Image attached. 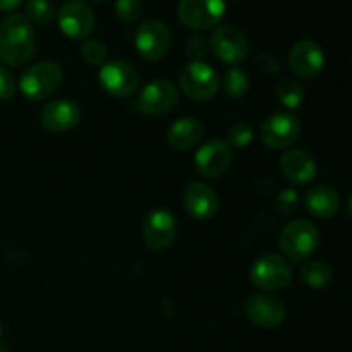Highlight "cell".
Instances as JSON below:
<instances>
[{
  "label": "cell",
  "mask_w": 352,
  "mask_h": 352,
  "mask_svg": "<svg viewBox=\"0 0 352 352\" xmlns=\"http://www.w3.org/2000/svg\"><path fill=\"white\" fill-rule=\"evenodd\" d=\"M36 50L33 24L21 14H10L0 23V60L10 67H23Z\"/></svg>",
  "instance_id": "obj_1"
},
{
  "label": "cell",
  "mask_w": 352,
  "mask_h": 352,
  "mask_svg": "<svg viewBox=\"0 0 352 352\" xmlns=\"http://www.w3.org/2000/svg\"><path fill=\"white\" fill-rule=\"evenodd\" d=\"M320 243L318 229L309 220H292L278 237V246L289 260L302 263L316 251Z\"/></svg>",
  "instance_id": "obj_2"
},
{
  "label": "cell",
  "mask_w": 352,
  "mask_h": 352,
  "mask_svg": "<svg viewBox=\"0 0 352 352\" xmlns=\"http://www.w3.org/2000/svg\"><path fill=\"white\" fill-rule=\"evenodd\" d=\"M62 78H64V72L57 62H38L28 67L21 76L19 89L26 98L41 102V100L50 98L60 88Z\"/></svg>",
  "instance_id": "obj_3"
},
{
  "label": "cell",
  "mask_w": 352,
  "mask_h": 352,
  "mask_svg": "<svg viewBox=\"0 0 352 352\" xmlns=\"http://www.w3.org/2000/svg\"><path fill=\"white\" fill-rule=\"evenodd\" d=\"M179 85L188 98L206 102L217 95L220 79L212 65L203 60H192L182 67L179 74Z\"/></svg>",
  "instance_id": "obj_4"
},
{
  "label": "cell",
  "mask_w": 352,
  "mask_h": 352,
  "mask_svg": "<svg viewBox=\"0 0 352 352\" xmlns=\"http://www.w3.org/2000/svg\"><path fill=\"white\" fill-rule=\"evenodd\" d=\"M250 277L261 291L277 292L292 284V268L285 258L278 254H265L254 261Z\"/></svg>",
  "instance_id": "obj_5"
},
{
  "label": "cell",
  "mask_w": 352,
  "mask_h": 352,
  "mask_svg": "<svg viewBox=\"0 0 352 352\" xmlns=\"http://www.w3.org/2000/svg\"><path fill=\"white\" fill-rule=\"evenodd\" d=\"M136 50L144 60L157 62L168 54L172 45L170 30L158 19H146L136 28L134 33Z\"/></svg>",
  "instance_id": "obj_6"
},
{
  "label": "cell",
  "mask_w": 352,
  "mask_h": 352,
  "mask_svg": "<svg viewBox=\"0 0 352 352\" xmlns=\"http://www.w3.org/2000/svg\"><path fill=\"white\" fill-rule=\"evenodd\" d=\"M301 134V122L294 113L275 112L263 120L260 138L270 150H285L298 141Z\"/></svg>",
  "instance_id": "obj_7"
},
{
  "label": "cell",
  "mask_w": 352,
  "mask_h": 352,
  "mask_svg": "<svg viewBox=\"0 0 352 352\" xmlns=\"http://www.w3.org/2000/svg\"><path fill=\"white\" fill-rule=\"evenodd\" d=\"M100 85L116 98H127L140 88L141 76L133 64L126 60L105 62L100 69Z\"/></svg>",
  "instance_id": "obj_8"
},
{
  "label": "cell",
  "mask_w": 352,
  "mask_h": 352,
  "mask_svg": "<svg viewBox=\"0 0 352 352\" xmlns=\"http://www.w3.org/2000/svg\"><path fill=\"white\" fill-rule=\"evenodd\" d=\"M177 16L191 30H212L226 16L223 0H181Z\"/></svg>",
  "instance_id": "obj_9"
},
{
  "label": "cell",
  "mask_w": 352,
  "mask_h": 352,
  "mask_svg": "<svg viewBox=\"0 0 352 352\" xmlns=\"http://www.w3.org/2000/svg\"><path fill=\"white\" fill-rule=\"evenodd\" d=\"M58 26L65 36L85 40L95 30V12L85 0H67L57 14Z\"/></svg>",
  "instance_id": "obj_10"
},
{
  "label": "cell",
  "mask_w": 352,
  "mask_h": 352,
  "mask_svg": "<svg viewBox=\"0 0 352 352\" xmlns=\"http://www.w3.org/2000/svg\"><path fill=\"white\" fill-rule=\"evenodd\" d=\"M179 100L175 86L167 79H155L138 95L136 109L150 117H160L170 112Z\"/></svg>",
  "instance_id": "obj_11"
},
{
  "label": "cell",
  "mask_w": 352,
  "mask_h": 352,
  "mask_svg": "<svg viewBox=\"0 0 352 352\" xmlns=\"http://www.w3.org/2000/svg\"><path fill=\"white\" fill-rule=\"evenodd\" d=\"M210 47L223 64L229 65L241 64L250 54V43H248L246 34L239 28L230 26V24L219 26L213 31Z\"/></svg>",
  "instance_id": "obj_12"
},
{
  "label": "cell",
  "mask_w": 352,
  "mask_h": 352,
  "mask_svg": "<svg viewBox=\"0 0 352 352\" xmlns=\"http://www.w3.org/2000/svg\"><path fill=\"white\" fill-rule=\"evenodd\" d=\"M177 236V222L165 208H157L146 215L143 222V239L150 250L165 251Z\"/></svg>",
  "instance_id": "obj_13"
},
{
  "label": "cell",
  "mask_w": 352,
  "mask_h": 352,
  "mask_svg": "<svg viewBox=\"0 0 352 352\" xmlns=\"http://www.w3.org/2000/svg\"><path fill=\"white\" fill-rule=\"evenodd\" d=\"M285 315H287L285 305L272 292L251 296L250 301L246 302V316L253 325L260 329H277L285 320Z\"/></svg>",
  "instance_id": "obj_14"
},
{
  "label": "cell",
  "mask_w": 352,
  "mask_h": 352,
  "mask_svg": "<svg viewBox=\"0 0 352 352\" xmlns=\"http://www.w3.org/2000/svg\"><path fill=\"white\" fill-rule=\"evenodd\" d=\"M325 65V54L313 40H299L289 52V67L298 78L315 79Z\"/></svg>",
  "instance_id": "obj_15"
},
{
  "label": "cell",
  "mask_w": 352,
  "mask_h": 352,
  "mask_svg": "<svg viewBox=\"0 0 352 352\" xmlns=\"http://www.w3.org/2000/svg\"><path fill=\"white\" fill-rule=\"evenodd\" d=\"M195 164L203 177L217 179L226 174L227 168L232 164V150L226 141L212 140L199 148Z\"/></svg>",
  "instance_id": "obj_16"
},
{
  "label": "cell",
  "mask_w": 352,
  "mask_h": 352,
  "mask_svg": "<svg viewBox=\"0 0 352 352\" xmlns=\"http://www.w3.org/2000/svg\"><path fill=\"white\" fill-rule=\"evenodd\" d=\"M40 122L50 133H67L81 122V109L71 100H55L43 107Z\"/></svg>",
  "instance_id": "obj_17"
},
{
  "label": "cell",
  "mask_w": 352,
  "mask_h": 352,
  "mask_svg": "<svg viewBox=\"0 0 352 352\" xmlns=\"http://www.w3.org/2000/svg\"><path fill=\"white\" fill-rule=\"evenodd\" d=\"M184 208L195 220H210L219 212V196L212 186L192 182L186 188Z\"/></svg>",
  "instance_id": "obj_18"
},
{
  "label": "cell",
  "mask_w": 352,
  "mask_h": 352,
  "mask_svg": "<svg viewBox=\"0 0 352 352\" xmlns=\"http://www.w3.org/2000/svg\"><path fill=\"white\" fill-rule=\"evenodd\" d=\"M280 170L294 184H308L316 177V162L306 150L292 148L280 157Z\"/></svg>",
  "instance_id": "obj_19"
},
{
  "label": "cell",
  "mask_w": 352,
  "mask_h": 352,
  "mask_svg": "<svg viewBox=\"0 0 352 352\" xmlns=\"http://www.w3.org/2000/svg\"><path fill=\"white\" fill-rule=\"evenodd\" d=\"M203 129L201 122L195 117H182L175 120L167 133V143L175 151L192 150L201 141Z\"/></svg>",
  "instance_id": "obj_20"
},
{
  "label": "cell",
  "mask_w": 352,
  "mask_h": 352,
  "mask_svg": "<svg viewBox=\"0 0 352 352\" xmlns=\"http://www.w3.org/2000/svg\"><path fill=\"white\" fill-rule=\"evenodd\" d=\"M305 205L308 212L316 219H332L340 210V196L333 188L318 184L306 192Z\"/></svg>",
  "instance_id": "obj_21"
},
{
  "label": "cell",
  "mask_w": 352,
  "mask_h": 352,
  "mask_svg": "<svg viewBox=\"0 0 352 352\" xmlns=\"http://www.w3.org/2000/svg\"><path fill=\"white\" fill-rule=\"evenodd\" d=\"M299 275H301L302 282H305L308 287L323 289L332 282L333 272L332 268H330V265L325 263V261L311 260L306 261V263L302 265Z\"/></svg>",
  "instance_id": "obj_22"
},
{
  "label": "cell",
  "mask_w": 352,
  "mask_h": 352,
  "mask_svg": "<svg viewBox=\"0 0 352 352\" xmlns=\"http://www.w3.org/2000/svg\"><path fill=\"white\" fill-rule=\"evenodd\" d=\"M275 93H277L278 102L289 110L299 109L305 102V88H302L301 82L292 78H285L278 81Z\"/></svg>",
  "instance_id": "obj_23"
},
{
  "label": "cell",
  "mask_w": 352,
  "mask_h": 352,
  "mask_svg": "<svg viewBox=\"0 0 352 352\" xmlns=\"http://www.w3.org/2000/svg\"><path fill=\"white\" fill-rule=\"evenodd\" d=\"M223 89L229 98L239 100L250 91V76L241 67H230L223 76Z\"/></svg>",
  "instance_id": "obj_24"
},
{
  "label": "cell",
  "mask_w": 352,
  "mask_h": 352,
  "mask_svg": "<svg viewBox=\"0 0 352 352\" xmlns=\"http://www.w3.org/2000/svg\"><path fill=\"white\" fill-rule=\"evenodd\" d=\"M24 10H26V19L30 23L43 24V26L52 23L55 17V7L50 0H28L24 3Z\"/></svg>",
  "instance_id": "obj_25"
},
{
  "label": "cell",
  "mask_w": 352,
  "mask_h": 352,
  "mask_svg": "<svg viewBox=\"0 0 352 352\" xmlns=\"http://www.w3.org/2000/svg\"><path fill=\"white\" fill-rule=\"evenodd\" d=\"M81 55L86 64L102 67L107 62V57H109V50H107L105 43H102L100 40H86L81 45Z\"/></svg>",
  "instance_id": "obj_26"
},
{
  "label": "cell",
  "mask_w": 352,
  "mask_h": 352,
  "mask_svg": "<svg viewBox=\"0 0 352 352\" xmlns=\"http://www.w3.org/2000/svg\"><path fill=\"white\" fill-rule=\"evenodd\" d=\"M253 138H254L253 126H251L250 122H244V120H239V122H236L229 129V143L236 148L250 146Z\"/></svg>",
  "instance_id": "obj_27"
},
{
  "label": "cell",
  "mask_w": 352,
  "mask_h": 352,
  "mask_svg": "<svg viewBox=\"0 0 352 352\" xmlns=\"http://www.w3.org/2000/svg\"><path fill=\"white\" fill-rule=\"evenodd\" d=\"M116 14L122 23H136L143 14L141 0H116Z\"/></svg>",
  "instance_id": "obj_28"
},
{
  "label": "cell",
  "mask_w": 352,
  "mask_h": 352,
  "mask_svg": "<svg viewBox=\"0 0 352 352\" xmlns=\"http://www.w3.org/2000/svg\"><path fill=\"white\" fill-rule=\"evenodd\" d=\"M298 205H299V195L298 191L292 188L284 189V191L278 192L277 199H275V206H277V210L282 213V215H292V213L298 210Z\"/></svg>",
  "instance_id": "obj_29"
},
{
  "label": "cell",
  "mask_w": 352,
  "mask_h": 352,
  "mask_svg": "<svg viewBox=\"0 0 352 352\" xmlns=\"http://www.w3.org/2000/svg\"><path fill=\"white\" fill-rule=\"evenodd\" d=\"M208 38H205L199 33L192 34V36L186 41V54H188V57H191L192 60H201V58L208 54Z\"/></svg>",
  "instance_id": "obj_30"
},
{
  "label": "cell",
  "mask_w": 352,
  "mask_h": 352,
  "mask_svg": "<svg viewBox=\"0 0 352 352\" xmlns=\"http://www.w3.org/2000/svg\"><path fill=\"white\" fill-rule=\"evenodd\" d=\"M17 89V81L12 72L0 65V102H6L14 96Z\"/></svg>",
  "instance_id": "obj_31"
},
{
  "label": "cell",
  "mask_w": 352,
  "mask_h": 352,
  "mask_svg": "<svg viewBox=\"0 0 352 352\" xmlns=\"http://www.w3.org/2000/svg\"><path fill=\"white\" fill-rule=\"evenodd\" d=\"M254 64H256L261 71L267 72V74H277V72L280 71V64H278L277 58H275L274 55L267 54V52L258 54L256 58H254Z\"/></svg>",
  "instance_id": "obj_32"
},
{
  "label": "cell",
  "mask_w": 352,
  "mask_h": 352,
  "mask_svg": "<svg viewBox=\"0 0 352 352\" xmlns=\"http://www.w3.org/2000/svg\"><path fill=\"white\" fill-rule=\"evenodd\" d=\"M24 0H0V12H7L16 7H19Z\"/></svg>",
  "instance_id": "obj_33"
},
{
  "label": "cell",
  "mask_w": 352,
  "mask_h": 352,
  "mask_svg": "<svg viewBox=\"0 0 352 352\" xmlns=\"http://www.w3.org/2000/svg\"><path fill=\"white\" fill-rule=\"evenodd\" d=\"M346 213H347V215H349L351 219H352V196H351V198H349V201H347V206H346Z\"/></svg>",
  "instance_id": "obj_34"
},
{
  "label": "cell",
  "mask_w": 352,
  "mask_h": 352,
  "mask_svg": "<svg viewBox=\"0 0 352 352\" xmlns=\"http://www.w3.org/2000/svg\"><path fill=\"white\" fill-rule=\"evenodd\" d=\"M91 2H103V0H91Z\"/></svg>",
  "instance_id": "obj_35"
},
{
  "label": "cell",
  "mask_w": 352,
  "mask_h": 352,
  "mask_svg": "<svg viewBox=\"0 0 352 352\" xmlns=\"http://www.w3.org/2000/svg\"><path fill=\"white\" fill-rule=\"evenodd\" d=\"M0 337H2V327H0Z\"/></svg>",
  "instance_id": "obj_36"
}]
</instances>
